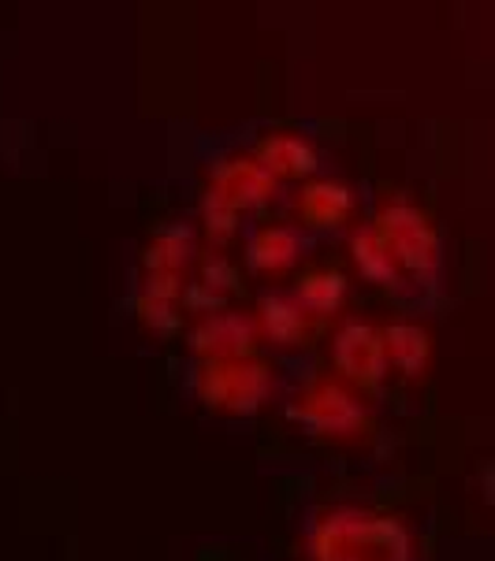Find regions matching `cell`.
Wrapping results in <instances>:
<instances>
[{
    "mask_svg": "<svg viewBox=\"0 0 495 561\" xmlns=\"http://www.w3.org/2000/svg\"><path fill=\"white\" fill-rule=\"evenodd\" d=\"M294 421L306 427L310 435L320 439H358L369 432V409L350 387L336 383V379H320V383L306 387L294 402Z\"/></svg>",
    "mask_w": 495,
    "mask_h": 561,
    "instance_id": "4",
    "label": "cell"
},
{
    "mask_svg": "<svg viewBox=\"0 0 495 561\" xmlns=\"http://www.w3.org/2000/svg\"><path fill=\"white\" fill-rule=\"evenodd\" d=\"M190 350L205 360H227V357H250L257 342V320L250 312H209L190 328Z\"/></svg>",
    "mask_w": 495,
    "mask_h": 561,
    "instance_id": "7",
    "label": "cell"
},
{
    "mask_svg": "<svg viewBox=\"0 0 495 561\" xmlns=\"http://www.w3.org/2000/svg\"><path fill=\"white\" fill-rule=\"evenodd\" d=\"M138 317L149 323L154 331H176L179 328V301H160V298H146L138 294Z\"/></svg>",
    "mask_w": 495,
    "mask_h": 561,
    "instance_id": "18",
    "label": "cell"
},
{
    "mask_svg": "<svg viewBox=\"0 0 495 561\" xmlns=\"http://www.w3.org/2000/svg\"><path fill=\"white\" fill-rule=\"evenodd\" d=\"M202 287L221 294V298L227 301V294H235L243 287V275L232 261H224V256H209V261L202 264Z\"/></svg>",
    "mask_w": 495,
    "mask_h": 561,
    "instance_id": "17",
    "label": "cell"
},
{
    "mask_svg": "<svg viewBox=\"0 0 495 561\" xmlns=\"http://www.w3.org/2000/svg\"><path fill=\"white\" fill-rule=\"evenodd\" d=\"M198 253V231L187 220L165 224L157 227V234L149 239L146 253H142V264L146 272H183Z\"/></svg>",
    "mask_w": 495,
    "mask_h": 561,
    "instance_id": "12",
    "label": "cell"
},
{
    "mask_svg": "<svg viewBox=\"0 0 495 561\" xmlns=\"http://www.w3.org/2000/svg\"><path fill=\"white\" fill-rule=\"evenodd\" d=\"M198 394L209 409H221V413H257L272 394V368L257 357L205 360L198 373Z\"/></svg>",
    "mask_w": 495,
    "mask_h": 561,
    "instance_id": "3",
    "label": "cell"
},
{
    "mask_svg": "<svg viewBox=\"0 0 495 561\" xmlns=\"http://www.w3.org/2000/svg\"><path fill=\"white\" fill-rule=\"evenodd\" d=\"M275 186L280 179H272L257 160L246 157H221L213 168H209V194H216L224 205H232L235 213H246V208H265L275 197Z\"/></svg>",
    "mask_w": 495,
    "mask_h": 561,
    "instance_id": "5",
    "label": "cell"
},
{
    "mask_svg": "<svg viewBox=\"0 0 495 561\" xmlns=\"http://www.w3.org/2000/svg\"><path fill=\"white\" fill-rule=\"evenodd\" d=\"M384 350H387V365H395L398 373L406 376H421L428 365V354H432V342H428V331L414 320H395L387 323L384 331Z\"/></svg>",
    "mask_w": 495,
    "mask_h": 561,
    "instance_id": "13",
    "label": "cell"
},
{
    "mask_svg": "<svg viewBox=\"0 0 495 561\" xmlns=\"http://www.w3.org/2000/svg\"><path fill=\"white\" fill-rule=\"evenodd\" d=\"M310 245L313 242L299 227H288V224L261 227V231H254L250 242H246V264H250V272L257 275H280V272H291L294 264L310 253Z\"/></svg>",
    "mask_w": 495,
    "mask_h": 561,
    "instance_id": "10",
    "label": "cell"
},
{
    "mask_svg": "<svg viewBox=\"0 0 495 561\" xmlns=\"http://www.w3.org/2000/svg\"><path fill=\"white\" fill-rule=\"evenodd\" d=\"M350 256H355L358 272L365 275V279H373V283H395L398 275H403V272H398L392 250H387V242L380 239V231L373 224L358 227V231L350 234Z\"/></svg>",
    "mask_w": 495,
    "mask_h": 561,
    "instance_id": "15",
    "label": "cell"
},
{
    "mask_svg": "<svg viewBox=\"0 0 495 561\" xmlns=\"http://www.w3.org/2000/svg\"><path fill=\"white\" fill-rule=\"evenodd\" d=\"M202 231L213 239L216 245L232 239L235 231H239V213H235L232 205H224L216 194H202Z\"/></svg>",
    "mask_w": 495,
    "mask_h": 561,
    "instance_id": "16",
    "label": "cell"
},
{
    "mask_svg": "<svg viewBox=\"0 0 495 561\" xmlns=\"http://www.w3.org/2000/svg\"><path fill=\"white\" fill-rule=\"evenodd\" d=\"M310 561H417L414 531L369 510H331L306 536Z\"/></svg>",
    "mask_w": 495,
    "mask_h": 561,
    "instance_id": "1",
    "label": "cell"
},
{
    "mask_svg": "<svg viewBox=\"0 0 495 561\" xmlns=\"http://www.w3.org/2000/svg\"><path fill=\"white\" fill-rule=\"evenodd\" d=\"M336 365L339 373L358 387H376L380 379L387 376V350H384V335L365 320H347L336 331Z\"/></svg>",
    "mask_w": 495,
    "mask_h": 561,
    "instance_id": "6",
    "label": "cell"
},
{
    "mask_svg": "<svg viewBox=\"0 0 495 561\" xmlns=\"http://www.w3.org/2000/svg\"><path fill=\"white\" fill-rule=\"evenodd\" d=\"M257 335L280 342V346H299L310 331V312L288 294H265L257 301Z\"/></svg>",
    "mask_w": 495,
    "mask_h": 561,
    "instance_id": "11",
    "label": "cell"
},
{
    "mask_svg": "<svg viewBox=\"0 0 495 561\" xmlns=\"http://www.w3.org/2000/svg\"><path fill=\"white\" fill-rule=\"evenodd\" d=\"M373 227L392 250L398 272H432L440 264V231L410 194L387 197Z\"/></svg>",
    "mask_w": 495,
    "mask_h": 561,
    "instance_id": "2",
    "label": "cell"
},
{
    "mask_svg": "<svg viewBox=\"0 0 495 561\" xmlns=\"http://www.w3.org/2000/svg\"><path fill=\"white\" fill-rule=\"evenodd\" d=\"M358 190L342 179H306L299 194V216L313 231H336L358 213Z\"/></svg>",
    "mask_w": 495,
    "mask_h": 561,
    "instance_id": "8",
    "label": "cell"
},
{
    "mask_svg": "<svg viewBox=\"0 0 495 561\" xmlns=\"http://www.w3.org/2000/svg\"><path fill=\"white\" fill-rule=\"evenodd\" d=\"M250 157L272 179H306L320 164L317 146L306 135H299V130H269L265 138H257Z\"/></svg>",
    "mask_w": 495,
    "mask_h": 561,
    "instance_id": "9",
    "label": "cell"
},
{
    "mask_svg": "<svg viewBox=\"0 0 495 561\" xmlns=\"http://www.w3.org/2000/svg\"><path fill=\"white\" fill-rule=\"evenodd\" d=\"M342 298H347V275L339 268H313L299 279L294 301L310 312V317H331L339 312Z\"/></svg>",
    "mask_w": 495,
    "mask_h": 561,
    "instance_id": "14",
    "label": "cell"
}]
</instances>
